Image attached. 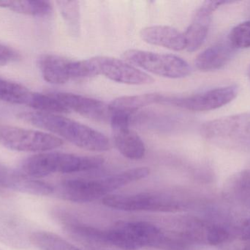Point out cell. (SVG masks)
<instances>
[{
    "label": "cell",
    "mask_w": 250,
    "mask_h": 250,
    "mask_svg": "<svg viewBox=\"0 0 250 250\" xmlns=\"http://www.w3.org/2000/svg\"><path fill=\"white\" fill-rule=\"evenodd\" d=\"M106 236L109 247L123 250L144 248L182 250L188 248L175 230L167 231L148 222H118L106 230Z\"/></svg>",
    "instance_id": "6da1fadb"
},
{
    "label": "cell",
    "mask_w": 250,
    "mask_h": 250,
    "mask_svg": "<svg viewBox=\"0 0 250 250\" xmlns=\"http://www.w3.org/2000/svg\"><path fill=\"white\" fill-rule=\"evenodd\" d=\"M18 118L32 126L57 135L82 149L103 152L111 149L109 139L104 134L64 116L41 112H25Z\"/></svg>",
    "instance_id": "7a4b0ae2"
},
{
    "label": "cell",
    "mask_w": 250,
    "mask_h": 250,
    "mask_svg": "<svg viewBox=\"0 0 250 250\" xmlns=\"http://www.w3.org/2000/svg\"><path fill=\"white\" fill-rule=\"evenodd\" d=\"M105 162L98 156H79L60 152H43L23 160L19 170L25 176L38 179L54 173H80L100 168Z\"/></svg>",
    "instance_id": "3957f363"
},
{
    "label": "cell",
    "mask_w": 250,
    "mask_h": 250,
    "mask_svg": "<svg viewBox=\"0 0 250 250\" xmlns=\"http://www.w3.org/2000/svg\"><path fill=\"white\" fill-rule=\"evenodd\" d=\"M201 135L220 148L250 153V111L207 122Z\"/></svg>",
    "instance_id": "277c9868"
},
{
    "label": "cell",
    "mask_w": 250,
    "mask_h": 250,
    "mask_svg": "<svg viewBox=\"0 0 250 250\" xmlns=\"http://www.w3.org/2000/svg\"><path fill=\"white\" fill-rule=\"evenodd\" d=\"M103 204L108 208L123 211L175 213L186 206V203L179 198L162 192L109 195L103 199Z\"/></svg>",
    "instance_id": "5b68a950"
},
{
    "label": "cell",
    "mask_w": 250,
    "mask_h": 250,
    "mask_svg": "<svg viewBox=\"0 0 250 250\" xmlns=\"http://www.w3.org/2000/svg\"><path fill=\"white\" fill-rule=\"evenodd\" d=\"M63 144V139L51 134L0 125V145L12 151L43 153L60 148Z\"/></svg>",
    "instance_id": "8992f818"
},
{
    "label": "cell",
    "mask_w": 250,
    "mask_h": 250,
    "mask_svg": "<svg viewBox=\"0 0 250 250\" xmlns=\"http://www.w3.org/2000/svg\"><path fill=\"white\" fill-rule=\"evenodd\" d=\"M123 57L128 63L163 77L181 79L187 77L191 73L189 65L174 54L129 49L125 51Z\"/></svg>",
    "instance_id": "52a82bcc"
},
{
    "label": "cell",
    "mask_w": 250,
    "mask_h": 250,
    "mask_svg": "<svg viewBox=\"0 0 250 250\" xmlns=\"http://www.w3.org/2000/svg\"><path fill=\"white\" fill-rule=\"evenodd\" d=\"M42 77L54 85L93 77L87 60H72L55 54H43L38 60Z\"/></svg>",
    "instance_id": "ba28073f"
},
{
    "label": "cell",
    "mask_w": 250,
    "mask_h": 250,
    "mask_svg": "<svg viewBox=\"0 0 250 250\" xmlns=\"http://www.w3.org/2000/svg\"><path fill=\"white\" fill-rule=\"evenodd\" d=\"M88 62L93 76L102 75L110 80L126 85H148L154 82L151 76L124 60L98 56L89 59Z\"/></svg>",
    "instance_id": "9c48e42d"
},
{
    "label": "cell",
    "mask_w": 250,
    "mask_h": 250,
    "mask_svg": "<svg viewBox=\"0 0 250 250\" xmlns=\"http://www.w3.org/2000/svg\"><path fill=\"white\" fill-rule=\"evenodd\" d=\"M238 93L239 87L231 85L189 96H167L166 104L176 106L189 111H211L229 104L236 98Z\"/></svg>",
    "instance_id": "30bf717a"
},
{
    "label": "cell",
    "mask_w": 250,
    "mask_h": 250,
    "mask_svg": "<svg viewBox=\"0 0 250 250\" xmlns=\"http://www.w3.org/2000/svg\"><path fill=\"white\" fill-rule=\"evenodd\" d=\"M27 222L11 205L0 201V242L10 248H29L31 236Z\"/></svg>",
    "instance_id": "8fae6325"
},
{
    "label": "cell",
    "mask_w": 250,
    "mask_h": 250,
    "mask_svg": "<svg viewBox=\"0 0 250 250\" xmlns=\"http://www.w3.org/2000/svg\"><path fill=\"white\" fill-rule=\"evenodd\" d=\"M132 115L111 112V123L115 146L125 157L132 160L141 159L146 147L139 135L129 128Z\"/></svg>",
    "instance_id": "7c38bea8"
},
{
    "label": "cell",
    "mask_w": 250,
    "mask_h": 250,
    "mask_svg": "<svg viewBox=\"0 0 250 250\" xmlns=\"http://www.w3.org/2000/svg\"><path fill=\"white\" fill-rule=\"evenodd\" d=\"M54 193L64 201L77 204L93 202L109 195L104 179L100 180L70 179L54 188Z\"/></svg>",
    "instance_id": "4fadbf2b"
},
{
    "label": "cell",
    "mask_w": 250,
    "mask_h": 250,
    "mask_svg": "<svg viewBox=\"0 0 250 250\" xmlns=\"http://www.w3.org/2000/svg\"><path fill=\"white\" fill-rule=\"evenodd\" d=\"M69 112L73 111L83 117L100 122H110L111 112L109 104L95 98L70 92H49Z\"/></svg>",
    "instance_id": "5bb4252c"
},
{
    "label": "cell",
    "mask_w": 250,
    "mask_h": 250,
    "mask_svg": "<svg viewBox=\"0 0 250 250\" xmlns=\"http://www.w3.org/2000/svg\"><path fill=\"white\" fill-rule=\"evenodd\" d=\"M233 1H206L198 8L189 26L184 33L186 41V49L194 52L205 42L209 30L211 15L217 9Z\"/></svg>",
    "instance_id": "9a60e30c"
},
{
    "label": "cell",
    "mask_w": 250,
    "mask_h": 250,
    "mask_svg": "<svg viewBox=\"0 0 250 250\" xmlns=\"http://www.w3.org/2000/svg\"><path fill=\"white\" fill-rule=\"evenodd\" d=\"M0 188L38 196L54 193V187L38 179H32L0 162Z\"/></svg>",
    "instance_id": "2e32d148"
},
{
    "label": "cell",
    "mask_w": 250,
    "mask_h": 250,
    "mask_svg": "<svg viewBox=\"0 0 250 250\" xmlns=\"http://www.w3.org/2000/svg\"><path fill=\"white\" fill-rule=\"evenodd\" d=\"M236 51L229 39L218 41L197 56L195 66L201 71L219 70L229 63Z\"/></svg>",
    "instance_id": "e0dca14e"
},
{
    "label": "cell",
    "mask_w": 250,
    "mask_h": 250,
    "mask_svg": "<svg viewBox=\"0 0 250 250\" xmlns=\"http://www.w3.org/2000/svg\"><path fill=\"white\" fill-rule=\"evenodd\" d=\"M140 35L145 42L151 45H160L173 51H182L186 48L184 33L171 26H146L141 29Z\"/></svg>",
    "instance_id": "ac0fdd59"
},
{
    "label": "cell",
    "mask_w": 250,
    "mask_h": 250,
    "mask_svg": "<svg viewBox=\"0 0 250 250\" xmlns=\"http://www.w3.org/2000/svg\"><path fill=\"white\" fill-rule=\"evenodd\" d=\"M223 194L229 202L250 208V169L229 178L223 186Z\"/></svg>",
    "instance_id": "d6986e66"
},
{
    "label": "cell",
    "mask_w": 250,
    "mask_h": 250,
    "mask_svg": "<svg viewBox=\"0 0 250 250\" xmlns=\"http://www.w3.org/2000/svg\"><path fill=\"white\" fill-rule=\"evenodd\" d=\"M167 97L159 93L126 95L114 99L109 104V108L111 112H118L132 115L134 113L146 106L156 104H166Z\"/></svg>",
    "instance_id": "ffe728a7"
},
{
    "label": "cell",
    "mask_w": 250,
    "mask_h": 250,
    "mask_svg": "<svg viewBox=\"0 0 250 250\" xmlns=\"http://www.w3.org/2000/svg\"><path fill=\"white\" fill-rule=\"evenodd\" d=\"M0 7L8 9L16 13L38 17L50 16L53 12L52 4L48 1H0Z\"/></svg>",
    "instance_id": "44dd1931"
},
{
    "label": "cell",
    "mask_w": 250,
    "mask_h": 250,
    "mask_svg": "<svg viewBox=\"0 0 250 250\" xmlns=\"http://www.w3.org/2000/svg\"><path fill=\"white\" fill-rule=\"evenodd\" d=\"M32 91L21 84L0 77V100L13 104L27 106Z\"/></svg>",
    "instance_id": "7402d4cb"
},
{
    "label": "cell",
    "mask_w": 250,
    "mask_h": 250,
    "mask_svg": "<svg viewBox=\"0 0 250 250\" xmlns=\"http://www.w3.org/2000/svg\"><path fill=\"white\" fill-rule=\"evenodd\" d=\"M31 243L41 250H82L50 232H33L31 236Z\"/></svg>",
    "instance_id": "603a6c76"
},
{
    "label": "cell",
    "mask_w": 250,
    "mask_h": 250,
    "mask_svg": "<svg viewBox=\"0 0 250 250\" xmlns=\"http://www.w3.org/2000/svg\"><path fill=\"white\" fill-rule=\"evenodd\" d=\"M27 107L41 113H52V114H63L68 113L69 111L60 104L58 100L56 99L49 92L40 93L32 92L29 98Z\"/></svg>",
    "instance_id": "cb8c5ba5"
},
{
    "label": "cell",
    "mask_w": 250,
    "mask_h": 250,
    "mask_svg": "<svg viewBox=\"0 0 250 250\" xmlns=\"http://www.w3.org/2000/svg\"><path fill=\"white\" fill-rule=\"evenodd\" d=\"M60 7L70 32L73 35L78 36L80 32V6L79 1H60Z\"/></svg>",
    "instance_id": "d4e9b609"
},
{
    "label": "cell",
    "mask_w": 250,
    "mask_h": 250,
    "mask_svg": "<svg viewBox=\"0 0 250 250\" xmlns=\"http://www.w3.org/2000/svg\"><path fill=\"white\" fill-rule=\"evenodd\" d=\"M228 39L236 50L250 48V20L234 26L229 33Z\"/></svg>",
    "instance_id": "484cf974"
},
{
    "label": "cell",
    "mask_w": 250,
    "mask_h": 250,
    "mask_svg": "<svg viewBox=\"0 0 250 250\" xmlns=\"http://www.w3.org/2000/svg\"><path fill=\"white\" fill-rule=\"evenodd\" d=\"M229 238L230 232L224 226L211 223L207 236V245L217 246L226 243Z\"/></svg>",
    "instance_id": "4316f807"
},
{
    "label": "cell",
    "mask_w": 250,
    "mask_h": 250,
    "mask_svg": "<svg viewBox=\"0 0 250 250\" xmlns=\"http://www.w3.org/2000/svg\"><path fill=\"white\" fill-rule=\"evenodd\" d=\"M20 54L10 47L0 43V63H10L17 61Z\"/></svg>",
    "instance_id": "83f0119b"
},
{
    "label": "cell",
    "mask_w": 250,
    "mask_h": 250,
    "mask_svg": "<svg viewBox=\"0 0 250 250\" xmlns=\"http://www.w3.org/2000/svg\"><path fill=\"white\" fill-rule=\"evenodd\" d=\"M241 239L245 242L250 241V217L245 220L240 230Z\"/></svg>",
    "instance_id": "f1b7e54d"
},
{
    "label": "cell",
    "mask_w": 250,
    "mask_h": 250,
    "mask_svg": "<svg viewBox=\"0 0 250 250\" xmlns=\"http://www.w3.org/2000/svg\"><path fill=\"white\" fill-rule=\"evenodd\" d=\"M248 78H249V80L250 82V65L249 68H248Z\"/></svg>",
    "instance_id": "f546056e"
}]
</instances>
